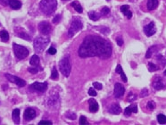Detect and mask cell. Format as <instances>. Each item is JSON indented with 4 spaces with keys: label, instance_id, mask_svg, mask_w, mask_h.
I'll return each mask as SVG.
<instances>
[{
    "label": "cell",
    "instance_id": "6da1fadb",
    "mask_svg": "<svg viewBox=\"0 0 166 125\" xmlns=\"http://www.w3.org/2000/svg\"><path fill=\"white\" fill-rule=\"evenodd\" d=\"M78 54L81 58L97 56L101 59H107L112 55V46L101 37L87 36L78 50Z\"/></svg>",
    "mask_w": 166,
    "mask_h": 125
},
{
    "label": "cell",
    "instance_id": "7a4b0ae2",
    "mask_svg": "<svg viewBox=\"0 0 166 125\" xmlns=\"http://www.w3.org/2000/svg\"><path fill=\"white\" fill-rule=\"evenodd\" d=\"M56 6V0H41L40 4L41 12L46 15H51L55 11Z\"/></svg>",
    "mask_w": 166,
    "mask_h": 125
},
{
    "label": "cell",
    "instance_id": "3957f363",
    "mask_svg": "<svg viewBox=\"0 0 166 125\" xmlns=\"http://www.w3.org/2000/svg\"><path fill=\"white\" fill-rule=\"evenodd\" d=\"M49 38L44 37H37L34 40V49L37 53H41L45 50L47 44L49 43Z\"/></svg>",
    "mask_w": 166,
    "mask_h": 125
},
{
    "label": "cell",
    "instance_id": "277c9868",
    "mask_svg": "<svg viewBox=\"0 0 166 125\" xmlns=\"http://www.w3.org/2000/svg\"><path fill=\"white\" fill-rule=\"evenodd\" d=\"M83 27V24H82V22L81 19L79 18H74L72 23H71V27L69 29V31H68V36L70 38L73 37L77 32H79Z\"/></svg>",
    "mask_w": 166,
    "mask_h": 125
},
{
    "label": "cell",
    "instance_id": "5b68a950",
    "mask_svg": "<svg viewBox=\"0 0 166 125\" xmlns=\"http://www.w3.org/2000/svg\"><path fill=\"white\" fill-rule=\"evenodd\" d=\"M59 69L64 76L69 77L71 73V63L69 56H65L64 59L59 62Z\"/></svg>",
    "mask_w": 166,
    "mask_h": 125
},
{
    "label": "cell",
    "instance_id": "8992f818",
    "mask_svg": "<svg viewBox=\"0 0 166 125\" xmlns=\"http://www.w3.org/2000/svg\"><path fill=\"white\" fill-rule=\"evenodd\" d=\"M13 46H14V55L19 60H23L29 55V50L26 48V47H24L21 45H18L16 43H14Z\"/></svg>",
    "mask_w": 166,
    "mask_h": 125
},
{
    "label": "cell",
    "instance_id": "52a82bcc",
    "mask_svg": "<svg viewBox=\"0 0 166 125\" xmlns=\"http://www.w3.org/2000/svg\"><path fill=\"white\" fill-rule=\"evenodd\" d=\"M5 77H6V79H7L9 81L16 84L19 88H23V87H24V86L26 85L25 81H23V80L21 79V78H19V77H17V76L9 74V73H6V74H5Z\"/></svg>",
    "mask_w": 166,
    "mask_h": 125
},
{
    "label": "cell",
    "instance_id": "ba28073f",
    "mask_svg": "<svg viewBox=\"0 0 166 125\" xmlns=\"http://www.w3.org/2000/svg\"><path fill=\"white\" fill-rule=\"evenodd\" d=\"M47 82H43V83H40V82H34L33 84L30 85V89L31 90H35V91H38V92H45L47 89Z\"/></svg>",
    "mask_w": 166,
    "mask_h": 125
},
{
    "label": "cell",
    "instance_id": "9c48e42d",
    "mask_svg": "<svg viewBox=\"0 0 166 125\" xmlns=\"http://www.w3.org/2000/svg\"><path fill=\"white\" fill-rule=\"evenodd\" d=\"M38 31H40V32H41L43 35H47L49 34L51 32V25L48 23L47 22H41L38 23Z\"/></svg>",
    "mask_w": 166,
    "mask_h": 125
},
{
    "label": "cell",
    "instance_id": "30bf717a",
    "mask_svg": "<svg viewBox=\"0 0 166 125\" xmlns=\"http://www.w3.org/2000/svg\"><path fill=\"white\" fill-rule=\"evenodd\" d=\"M125 89L121 83H115L114 85V96L116 98H120L124 95Z\"/></svg>",
    "mask_w": 166,
    "mask_h": 125
},
{
    "label": "cell",
    "instance_id": "8fae6325",
    "mask_svg": "<svg viewBox=\"0 0 166 125\" xmlns=\"http://www.w3.org/2000/svg\"><path fill=\"white\" fill-rule=\"evenodd\" d=\"M144 32L148 37H151L153 36L155 32H156V28L154 25V23H150L149 24H148L146 26H145L144 28Z\"/></svg>",
    "mask_w": 166,
    "mask_h": 125
},
{
    "label": "cell",
    "instance_id": "7c38bea8",
    "mask_svg": "<svg viewBox=\"0 0 166 125\" xmlns=\"http://www.w3.org/2000/svg\"><path fill=\"white\" fill-rule=\"evenodd\" d=\"M24 119L26 121H31L36 117V111L33 108L29 107L24 111Z\"/></svg>",
    "mask_w": 166,
    "mask_h": 125
},
{
    "label": "cell",
    "instance_id": "4fadbf2b",
    "mask_svg": "<svg viewBox=\"0 0 166 125\" xmlns=\"http://www.w3.org/2000/svg\"><path fill=\"white\" fill-rule=\"evenodd\" d=\"M165 87V85L163 84V80L161 78H156L154 80V81L153 82V88L155 89V90H160V89H163V88Z\"/></svg>",
    "mask_w": 166,
    "mask_h": 125
},
{
    "label": "cell",
    "instance_id": "5bb4252c",
    "mask_svg": "<svg viewBox=\"0 0 166 125\" xmlns=\"http://www.w3.org/2000/svg\"><path fill=\"white\" fill-rule=\"evenodd\" d=\"M132 113H138V107H137V105H131L130 107L125 108L124 114L127 115V116H130Z\"/></svg>",
    "mask_w": 166,
    "mask_h": 125
},
{
    "label": "cell",
    "instance_id": "9a60e30c",
    "mask_svg": "<svg viewBox=\"0 0 166 125\" xmlns=\"http://www.w3.org/2000/svg\"><path fill=\"white\" fill-rule=\"evenodd\" d=\"M89 111L91 113H96L98 111V104H97V102L95 100V99H89Z\"/></svg>",
    "mask_w": 166,
    "mask_h": 125
},
{
    "label": "cell",
    "instance_id": "2e32d148",
    "mask_svg": "<svg viewBox=\"0 0 166 125\" xmlns=\"http://www.w3.org/2000/svg\"><path fill=\"white\" fill-rule=\"evenodd\" d=\"M12 118H13V121L14 122L15 124H19L20 123V109H14L13 111V113H12Z\"/></svg>",
    "mask_w": 166,
    "mask_h": 125
},
{
    "label": "cell",
    "instance_id": "e0dca14e",
    "mask_svg": "<svg viewBox=\"0 0 166 125\" xmlns=\"http://www.w3.org/2000/svg\"><path fill=\"white\" fill-rule=\"evenodd\" d=\"M121 11L125 16H127V18H128V19H130L132 17V13L130 10V6L129 5H122L121 7Z\"/></svg>",
    "mask_w": 166,
    "mask_h": 125
},
{
    "label": "cell",
    "instance_id": "ac0fdd59",
    "mask_svg": "<svg viewBox=\"0 0 166 125\" xmlns=\"http://www.w3.org/2000/svg\"><path fill=\"white\" fill-rule=\"evenodd\" d=\"M109 113H113V114H119V113H122V109L120 107V105H116V104L113 105L112 107H110V109H109Z\"/></svg>",
    "mask_w": 166,
    "mask_h": 125
},
{
    "label": "cell",
    "instance_id": "d6986e66",
    "mask_svg": "<svg viewBox=\"0 0 166 125\" xmlns=\"http://www.w3.org/2000/svg\"><path fill=\"white\" fill-rule=\"evenodd\" d=\"M15 33H16V35L17 36H19L20 38H23V40H28V41H31V37L29 36L25 31H24V30H22V31H15Z\"/></svg>",
    "mask_w": 166,
    "mask_h": 125
},
{
    "label": "cell",
    "instance_id": "ffe728a7",
    "mask_svg": "<svg viewBox=\"0 0 166 125\" xmlns=\"http://www.w3.org/2000/svg\"><path fill=\"white\" fill-rule=\"evenodd\" d=\"M9 5L14 10H17V9H20L22 7V3L19 0H10L9 1Z\"/></svg>",
    "mask_w": 166,
    "mask_h": 125
},
{
    "label": "cell",
    "instance_id": "44dd1931",
    "mask_svg": "<svg viewBox=\"0 0 166 125\" xmlns=\"http://www.w3.org/2000/svg\"><path fill=\"white\" fill-rule=\"evenodd\" d=\"M158 0H148V10H154L158 6Z\"/></svg>",
    "mask_w": 166,
    "mask_h": 125
},
{
    "label": "cell",
    "instance_id": "7402d4cb",
    "mask_svg": "<svg viewBox=\"0 0 166 125\" xmlns=\"http://www.w3.org/2000/svg\"><path fill=\"white\" fill-rule=\"evenodd\" d=\"M116 72H118V73H120L121 74V77H122V81H124V82H127L128 81V79H127V77H126V75L124 74V72H123V71H122V66L120 65V64H118L116 66Z\"/></svg>",
    "mask_w": 166,
    "mask_h": 125
},
{
    "label": "cell",
    "instance_id": "603a6c76",
    "mask_svg": "<svg viewBox=\"0 0 166 125\" xmlns=\"http://www.w3.org/2000/svg\"><path fill=\"white\" fill-rule=\"evenodd\" d=\"M157 50H158L157 46H151L150 48L148 50V52H146V58H150V57L152 56V55H153V53L154 52H157Z\"/></svg>",
    "mask_w": 166,
    "mask_h": 125
},
{
    "label": "cell",
    "instance_id": "cb8c5ba5",
    "mask_svg": "<svg viewBox=\"0 0 166 125\" xmlns=\"http://www.w3.org/2000/svg\"><path fill=\"white\" fill-rule=\"evenodd\" d=\"M89 17L92 21H97V20H99V18H100V14L96 13L95 11H91L89 13Z\"/></svg>",
    "mask_w": 166,
    "mask_h": 125
},
{
    "label": "cell",
    "instance_id": "d4e9b609",
    "mask_svg": "<svg viewBox=\"0 0 166 125\" xmlns=\"http://www.w3.org/2000/svg\"><path fill=\"white\" fill-rule=\"evenodd\" d=\"M72 6L75 9V10L78 12V13H80V14H81L82 12H83V9H82V6L80 5V3L78 2V1H74V2H72Z\"/></svg>",
    "mask_w": 166,
    "mask_h": 125
},
{
    "label": "cell",
    "instance_id": "484cf974",
    "mask_svg": "<svg viewBox=\"0 0 166 125\" xmlns=\"http://www.w3.org/2000/svg\"><path fill=\"white\" fill-rule=\"evenodd\" d=\"M30 64L32 66H38V64H40V57L36 55H34L33 56H31V58L30 60Z\"/></svg>",
    "mask_w": 166,
    "mask_h": 125
},
{
    "label": "cell",
    "instance_id": "4316f807",
    "mask_svg": "<svg viewBox=\"0 0 166 125\" xmlns=\"http://www.w3.org/2000/svg\"><path fill=\"white\" fill-rule=\"evenodd\" d=\"M0 38H1V40L3 42H7L9 40V34L6 31L3 30L0 31Z\"/></svg>",
    "mask_w": 166,
    "mask_h": 125
},
{
    "label": "cell",
    "instance_id": "83f0119b",
    "mask_svg": "<svg viewBox=\"0 0 166 125\" xmlns=\"http://www.w3.org/2000/svg\"><path fill=\"white\" fill-rule=\"evenodd\" d=\"M157 121L160 124H165L166 123V116L164 114H158L157 115Z\"/></svg>",
    "mask_w": 166,
    "mask_h": 125
},
{
    "label": "cell",
    "instance_id": "f1b7e54d",
    "mask_svg": "<svg viewBox=\"0 0 166 125\" xmlns=\"http://www.w3.org/2000/svg\"><path fill=\"white\" fill-rule=\"evenodd\" d=\"M38 66H32V67H30V68L28 69V71L30 72L31 73H32V74H36V73H38V71L41 70V68H40V67H38Z\"/></svg>",
    "mask_w": 166,
    "mask_h": 125
},
{
    "label": "cell",
    "instance_id": "f546056e",
    "mask_svg": "<svg viewBox=\"0 0 166 125\" xmlns=\"http://www.w3.org/2000/svg\"><path fill=\"white\" fill-rule=\"evenodd\" d=\"M159 69V67L157 65H155L153 63H149L148 64V70L150 72H154V71H157Z\"/></svg>",
    "mask_w": 166,
    "mask_h": 125
},
{
    "label": "cell",
    "instance_id": "4dcf8cb0",
    "mask_svg": "<svg viewBox=\"0 0 166 125\" xmlns=\"http://www.w3.org/2000/svg\"><path fill=\"white\" fill-rule=\"evenodd\" d=\"M57 78H58V72H57V70L55 69V67H54L52 70V72H51V79L56 80Z\"/></svg>",
    "mask_w": 166,
    "mask_h": 125
},
{
    "label": "cell",
    "instance_id": "1f68e13d",
    "mask_svg": "<svg viewBox=\"0 0 166 125\" xmlns=\"http://www.w3.org/2000/svg\"><path fill=\"white\" fill-rule=\"evenodd\" d=\"M66 117L69 118L71 120H75L76 119V114L74 113H72V112H69L66 113Z\"/></svg>",
    "mask_w": 166,
    "mask_h": 125
},
{
    "label": "cell",
    "instance_id": "d6a6232c",
    "mask_svg": "<svg viewBox=\"0 0 166 125\" xmlns=\"http://www.w3.org/2000/svg\"><path fill=\"white\" fill-rule=\"evenodd\" d=\"M93 87L96 89H98V90H101L103 89V85L99 82H94L93 83Z\"/></svg>",
    "mask_w": 166,
    "mask_h": 125
},
{
    "label": "cell",
    "instance_id": "836d02e7",
    "mask_svg": "<svg viewBox=\"0 0 166 125\" xmlns=\"http://www.w3.org/2000/svg\"><path fill=\"white\" fill-rule=\"evenodd\" d=\"M148 89H143L142 91H141V93H140V98H145V97H146V96H148Z\"/></svg>",
    "mask_w": 166,
    "mask_h": 125
},
{
    "label": "cell",
    "instance_id": "e575fe53",
    "mask_svg": "<svg viewBox=\"0 0 166 125\" xmlns=\"http://www.w3.org/2000/svg\"><path fill=\"white\" fill-rule=\"evenodd\" d=\"M61 20V15L60 14H57L56 16H55V18L53 19V23H58Z\"/></svg>",
    "mask_w": 166,
    "mask_h": 125
},
{
    "label": "cell",
    "instance_id": "d590c367",
    "mask_svg": "<svg viewBox=\"0 0 166 125\" xmlns=\"http://www.w3.org/2000/svg\"><path fill=\"white\" fill-rule=\"evenodd\" d=\"M148 108H149L150 110H153V109L155 107V103H154V101H149V102L148 103Z\"/></svg>",
    "mask_w": 166,
    "mask_h": 125
},
{
    "label": "cell",
    "instance_id": "8d00e7d4",
    "mask_svg": "<svg viewBox=\"0 0 166 125\" xmlns=\"http://www.w3.org/2000/svg\"><path fill=\"white\" fill-rule=\"evenodd\" d=\"M116 42L117 44H118L119 46H122L123 45V40H122V37H118L116 38Z\"/></svg>",
    "mask_w": 166,
    "mask_h": 125
},
{
    "label": "cell",
    "instance_id": "74e56055",
    "mask_svg": "<svg viewBox=\"0 0 166 125\" xmlns=\"http://www.w3.org/2000/svg\"><path fill=\"white\" fill-rule=\"evenodd\" d=\"M109 13H110V9L108 7H104L102 9V14L106 15V14H108Z\"/></svg>",
    "mask_w": 166,
    "mask_h": 125
},
{
    "label": "cell",
    "instance_id": "f35d334b",
    "mask_svg": "<svg viewBox=\"0 0 166 125\" xmlns=\"http://www.w3.org/2000/svg\"><path fill=\"white\" fill-rule=\"evenodd\" d=\"M136 99V96H134V94H132L131 92L129 94V97H128V101H130V102H132L133 100H135Z\"/></svg>",
    "mask_w": 166,
    "mask_h": 125
},
{
    "label": "cell",
    "instance_id": "ab89813d",
    "mask_svg": "<svg viewBox=\"0 0 166 125\" xmlns=\"http://www.w3.org/2000/svg\"><path fill=\"white\" fill-rule=\"evenodd\" d=\"M47 52H48V54H49V55H55L56 54V49L55 48V47H50Z\"/></svg>",
    "mask_w": 166,
    "mask_h": 125
},
{
    "label": "cell",
    "instance_id": "60d3db41",
    "mask_svg": "<svg viewBox=\"0 0 166 125\" xmlns=\"http://www.w3.org/2000/svg\"><path fill=\"white\" fill-rule=\"evenodd\" d=\"M89 96H92V97H96V90H95L93 88L89 89Z\"/></svg>",
    "mask_w": 166,
    "mask_h": 125
},
{
    "label": "cell",
    "instance_id": "b9f144b4",
    "mask_svg": "<svg viewBox=\"0 0 166 125\" xmlns=\"http://www.w3.org/2000/svg\"><path fill=\"white\" fill-rule=\"evenodd\" d=\"M80 124H87V119H86V117L85 116H81V118H80Z\"/></svg>",
    "mask_w": 166,
    "mask_h": 125
},
{
    "label": "cell",
    "instance_id": "7bdbcfd3",
    "mask_svg": "<svg viewBox=\"0 0 166 125\" xmlns=\"http://www.w3.org/2000/svg\"><path fill=\"white\" fill-rule=\"evenodd\" d=\"M38 124H40V125H44V124L51 125V124H53V123H52V122H50V121H40V122H38Z\"/></svg>",
    "mask_w": 166,
    "mask_h": 125
},
{
    "label": "cell",
    "instance_id": "ee69618b",
    "mask_svg": "<svg viewBox=\"0 0 166 125\" xmlns=\"http://www.w3.org/2000/svg\"><path fill=\"white\" fill-rule=\"evenodd\" d=\"M2 3H3V0H0V4L2 5Z\"/></svg>",
    "mask_w": 166,
    "mask_h": 125
},
{
    "label": "cell",
    "instance_id": "f6af8a7d",
    "mask_svg": "<svg viewBox=\"0 0 166 125\" xmlns=\"http://www.w3.org/2000/svg\"><path fill=\"white\" fill-rule=\"evenodd\" d=\"M164 75H165V76H166V70H165V71H164Z\"/></svg>",
    "mask_w": 166,
    "mask_h": 125
},
{
    "label": "cell",
    "instance_id": "bcb514c9",
    "mask_svg": "<svg viewBox=\"0 0 166 125\" xmlns=\"http://www.w3.org/2000/svg\"><path fill=\"white\" fill-rule=\"evenodd\" d=\"M63 1H68V0H63Z\"/></svg>",
    "mask_w": 166,
    "mask_h": 125
},
{
    "label": "cell",
    "instance_id": "7dc6e473",
    "mask_svg": "<svg viewBox=\"0 0 166 125\" xmlns=\"http://www.w3.org/2000/svg\"><path fill=\"white\" fill-rule=\"evenodd\" d=\"M107 1H110V0H107Z\"/></svg>",
    "mask_w": 166,
    "mask_h": 125
}]
</instances>
